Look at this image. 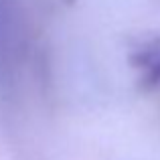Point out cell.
<instances>
[{
    "label": "cell",
    "mask_w": 160,
    "mask_h": 160,
    "mask_svg": "<svg viewBox=\"0 0 160 160\" xmlns=\"http://www.w3.org/2000/svg\"><path fill=\"white\" fill-rule=\"evenodd\" d=\"M130 63L138 71V83L144 91H152L160 85V37L142 41L134 47Z\"/></svg>",
    "instance_id": "obj_1"
}]
</instances>
